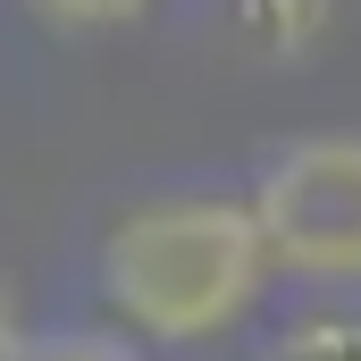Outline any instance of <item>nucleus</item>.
I'll return each mask as SVG.
<instances>
[{
    "mask_svg": "<svg viewBox=\"0 0 361 361\" xmlns=\"http://www.w3.org/2000/svg\"><path fill=\"white\" fill-rule=\"evenodd\" d=\"M269 286L252 202L169 193L101 235V302L135 345H210Z\"/></svg>",
    "mask_w": 361,
    "mask_h": 361,
    "instance_id": "obj_1",
    "label": "nucleus"
},
{
    "mask_svg": "<svg viewBox=\"0 0 361 361\" xmlns=\"http://www.w3.org/2000/svg\"><path fill=\"white\" fill-rule=\"evenodd\" d=\"M269 269L311 286H361V135H302L252 185Z\"/></svg>",
    "mask_w": 361,
    "mask_h": 361,
    "instance_id": "obj_2",
    "label": "nucleus"
},
{
    "mask_svg": "<svg viewBox=\"0 0 361 361\" xmlns=\"http://www.w3.org/2000/svg\"><path fill=\"white\" fill-rule=\"evenodd\" d=\"M235 34L269 59H302L328 34V0H235Z\"/></svg>",
    "mask_w": 361,
    "mask_h": 361,
    "instance_id": "obj_3",
    "label": "nucleus"
},
{
    "mask_svg": "<svg viewBox=\"0 0 361 361\" xmlns=\"http://www.w3.org/2000/svg\"><path fill=\"white\" fill-rule=\"evenodd\" d=\"M261 361H361V319L353 311H319V319H294L286 336H269Z\"/></svg>",
    "mask_w": 361,
    "mask_h": 361,
    "instance_id": "obj_4",
    "label": "nucleus"
},
{
    "mask_svg": "<svg viewBox=\"0 0 361 361\" xmlns=\"http://www.w3.org/2000/svg\"><path fill=\"white\" fill-rule=\"evenodd\" d=\"M25 361H152V353L109 328H59V336H25Z\"/></svg>",
    "mask_w": 361,
    "mask_h": 361,
    "instance_id": "obj_5",
    "label": "nucleus"
},
{
    "mask_svg": "<svg viewBox=\"0 0 361 361\" xmlns=\"http://www.w3.org/2000/svg\"><path fill=\"white\" fill-rule=\"evenodd\" d=\"M25 8H42L51 25H76V34H101V25H135L152 0H25Z\"/></svg>",
    "mask_w": 361,
    "mask_h": 361,
    "instance_id": "obj_6",
    "label": "nucleus"
},
{
    "mask_svg": "<svg viewBox=\"0 0 361 361\" xmlns=\"http://www.w3.org/2000/svg\"><path fill=\"white\" fill-rule=\"evenodd\" d=\"M0 361H25V328H17V311L0 302Z\"/></svg>",
    "mask_w": 361,
    "mask_h": 361,
    "instance_id": "obj_7",
    "label": "nucleus"
}]
</instances>
